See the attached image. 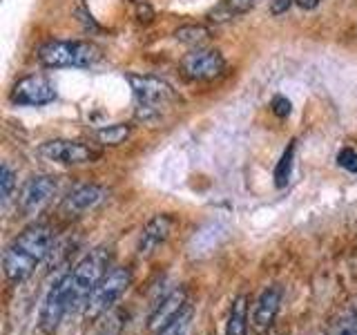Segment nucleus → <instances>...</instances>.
Wrapping results in <instances>:
<instances>
[{
	"instance_id": "ddd939ff",
	"label": "nucleus",
	"mask_w": 357,
	"mask_h": 335,
	"mask_svg": "<svg viewBox=\"0 0 357 335\" xmlns=\"http://www.w3.org/2000/svg\"><path fill=\"white\" fill-rule=\"evenodd\" d=\"M185 308H188V293H185V288H176V290H172L170 295H165L159 302V304H156V308L152 311V315H150L148 327L152 331H159V329L165 327V324H170L174 318L181 315Z\"/></svg>"
},
{
	"instance_id": "7ed1b4c3",
	"label": "nucleus",
	"mask_w": 357,
	"mask_h": 335,
	"mask_svg": "<svg viewBox=\"0 0 357 335\" xmlns=\"http://www.w3.org/2000/svg\"><path fill=\"white\" fill-rule=\"evenodd\" d=\"M109 264V251L107 248H94L92 253H87L81 262H78L72 271H67V284H70V295L74 311L78 306L87 304V299L92 297L94 288L105 275V268Z\"/></svg>"
},
{
	"instance_id": "f257e3e1",
	"label": "nucleus",
	"mask_w": 357,
	"mask_h": 335,
	"mask_svg": "<svg viewBox=\"0 0 357 335\" xmlns=\"http://www.w3.org/2000/svg\"><path fill=\"white\" fill-rule=\"evenodd\" d=\"M54 244V232L45 223H33V226L25 228L18 237H14L7 246L5 257H3V268L5 277L11 284H20L36 271L43 264L45 257L50 255Z\"/></svg>"
},
{
	"instance_id": "6ab92c4d",
	"label": "nucleus",
	"mask_w": 357,
	"mask_h": 335,
	"mask_svg": "<svg viewBox=\"0 0 357 335\" xmlns=\"http://www.w3.org/2000/svg\"><path fill=\"white\" fill-rule=\"evenodd\" d=\"M192 318H195V313L192 308H185L181 315L174 318L170 324H165L163 329L156 331V335H188L190 333V327H192Z\"/></svg>"
},
{
	"instance_id": "bb28decb",
	"label": "nucleus",
	"mask_w": 357,
	"mask_h": 335,
	"mask_svg": "<svg viewBox=\"0 0 357 335\" xmlns=\"http://www.w3.org/2000/svg\"><path fill=\"white\" fill-rule=\"evenodd\" d=\"M340 335H357V329H344Z\"/></svg>"
},
{
	"instance_id": "dca6fc26",
	"label": "nucleus",
	"mask_w": 357,
	"mask_h": 335,
	"mask_svg": "<svg viewBox=\"0 0 357 335\" xmlns=\"http://www.w3.org/2000/svg\"><path fill=\"white\" fill-rule=\"evenodd\" d=\"M132 134V126L130 123H112V126H103L94 130V139L100 143V145H109V148H114V145H121L130 139Z\"/></svg>"
},
{
	"instance_id": "9b49d317",
	"label": "nucleus",
	"mask_w": 357,
	"mask_h": 335,
	"mask_svg": "<svg viewBox=\"0 0 357 335\" xmlns=\"http://www.w3.org/2000/svg\"><path fill=\"white\" fill-rule=\"evenodd\" d=\"M107 188L98 184H81L72 188V193L63 199V210L67 215H85L89 210H96L103 201H107Z\"/></svg>"
},
{
	"instance_id": "412c9836",
	"label": "nucleus",
	"mask_w": 357,
	"mask_h": 335,
	"mask_svg": "<svg viewBox=\"0 0 357 335\" xmlns=\"http://www.w3.org/2000/svg\"><path fill=\"white\" fill-rule=\"evenodd\" d=\"M123 333V313L112 311L109 315H105V322L100 324L98 335H121Z\"/></svg>"
},
{
	"instance_id": "f8f14e48",
	"label": "nucleus",
	"mask_w": 357,
	"mask_h": 335,
	"mask_svg": "<svg viewBox=\"0 0 357 335\" xmlns=\"http://www.w3.org/2000/svg\"><path fill=\"white\" fill-rule=\"evenodd\" d=\"M172 228H174V219L170 215H156V217H152L143 226V230H141L139 246H137L139 255L148 257V255L159 251L161 246L167 241V237H170Z\"/></svg>"
},
{
	"instance_id": "b1692460",
	"label": "nucleus",
	"mask_w": 357,
	"mask_h": 335,
	"mask_svg": "<svg viewBox=\"0 0 357 335\" xmlns=\"http://www.w3.org/2000/svg\"><path fill=\"white\" fill-rule=\"evenodd\" d=\"M273 112L277 117H288L290 114V100L286 96H275L273 98Z\"/></svg>"
},
{
	"instance_id": "9d476101",
	"label": "nucleus",
	"mask_w": 357,
	"mask_h": 335,
	"mask_svg": "<svg viewBox=\"0 0 357 335\" xmlns=\"http://www.w3.org/2000/svg\"><path fill=\"white\" fill-rule=\"evenodd\" d=\"M70 313H74V304L70 295V284H67V277L63 275L61 279H56V284L52 286V290L43 302L40 327L45 331H54Z\"/></svg>"
},
{
	"instance_id": "4be33fe9",
	"label": "nucleus",
	"mask_w": 357,
	"mask_h": 335,
	"mask_svg": "<svg viewBox=\"0 0 357 335\" xmlns=\"http://www.w3.org/2000/svg\"><path fill=\"white\" fill-rule=\"evenodd\" d=\"M337 165L344 168V170H349V172H357V152L351 148H344L337 154Z\"/></svg>"
},
{
	"instance_id": "a878e982",
	"label": "nucleus",
	"mask_w": 357,
	"mask_h": 335,
	"mask_svg": "<svg viewBox=\"0 0 357 335\" xmlns=\"http://www.w3.org/2000/svg\"><path fill=\"white\" fill-rule=\"evenodd\" d=\"M295 3H297L301 9H315V7L321 3V0H295Z\"/></svg>"
},
{
	"instance_id": "393cba45",
	"label": "nucleus",
	"mask_w": 357,
	"mask_h": 335,
	"mask_svg": "<svg viewBox=\"0 0 357 335\" xmlns=\"http://www.w3.org/2000/svg\"><path fill=\"white\" fill-rule=\"evenodd\" d=\"M293 5V0H271V14L273 16H284Z\"/></svg>"
},
{
	"instance_id": "f03ea898",
	"label": "nucleus",
	"mask_w": 357,
	"mask_h": 335,
	"mask_svg": "<svg viewBox=\"0 0 357 335\" xmlns=\"http://www.w3.org/2000/svg\"><path fill=\"white\" fill-rule=\"evenodd\" d=\"M100 56L103 52L89 40H50L38 47V61L50 70L92 67L100 61Z\"/></svg>"
},
{
	"instance_id": "2eb2a0df",
	"label": "nucleus",
	"mask_w": 357,
	"mask_h": 335,
	"mask_svg": "<svg viewBox=\"0 0 357 335\" xmlns=\"http://www.w3.org/2000/svg\"><path fill=\"white\" fill-rule=\"evenodd\" d=\"M248 333V297L237 295L230 304L226 335H245Z\"/></svg>"
},
{
	"instance_id": "a211bd4d",
	"label": "nucleus",
	"mask_w": 357,
	"mask_h": 335,
	"mask_svg": "<svg viewBox=\"0 0 357 335\" xmlns=\"http://www.w3.org/2000/svg\"><path fill=\"white\" fill-rule=\"evenodd\" d=\"M295 141H290V145L286 148V152L282 154L277 168H275V186L277 188H284L290 181V172H293V159H295Z\"/></svg>"
},
{
	"instance_id": "20e7f679",
	"label": "nucleus",
	"mask_w": 357,
	"mask_h": 335,
	"mask_svg": "<svg viewBox=\"0 0 357 335\" xmlns=\"http://www.w3.org/2000/svg\"><path fill=\"white\" fill-rule=\"evenodd\" d=\"M128 83L137 100V117L141 121H152L161 114V107H165L174 98V89L165 81L150 74H126Z\"/></svg>"
},
{
	"instance_id": "aec40b11",
	"label": "nucleus",
	"mask_w": 357,
	"mask_h": 335,
	"mask_svg": "<svg viewBox=\"0 0 357 335\" xmlns=\"http://www.w3.org/2000/svg\"><path fill=\"white\" fill-rule=\"evenodd\" d=\"M14 188H16V174L7 163H3V168H0V197H3V204L9 201Z\"/></svg>"
},
{
	"instance_id": "1a4fd4ad",
	"label": "nucleus",
	"mask_w": 357,
	"mask_h": 335,
	"mask_svg": "<svg viewBox=\"0 0 357 335\" xmlns=\"http://www.w3.org/2000/svg\"><path fill=\"white\" fill-rule=\"evenodd\" d=\"M59 190V179L52 174H36L27 179L22 184L20 193H18V208L25 212V215H36L45 206L50 204L52 197Z\"/></svg>"
},
{
	"instance_id": "423d86ee",
	"label": "nucleus",
	"mask_w": 357,
	"mask_h": 335,
	"mask_svg": "<svg viewBox=\"0 0 357 335\" xmlns=\"http://www.w3.org/2000/svg\"><path fill=\"white\" fill-rule=\"evenodd\" d=\"M40 156L47 161L63 163V165H81V163H94L100 159V150L94 145L83 141H70V139H52L45 141L38 148Z\"/></svg>"
},
{
	"instance_id": "5701e85b",
	"label": "nucleus",
	"mask_w": 357,
	"mask_h": 335,
	"mask_svg": "<svg viewBox=\"0 0 357 335\" xmlns=\"http://www.w3.org/2000/svg\"><path fill=\"white\" fill-rule=\"evenodd\" d=\"M252 5H255V0H228L226 3L230 14H245Z\"/></svg>"
},
{
	"instance_id": "39448f33",
	"label": "nucleus",
	"mask_w": 357,
	"mask_h": 335,
	"mask_svg": "<svg viewBox=\"0 0 357 335\" xmlns=\"http://www.w3.org/2000/svg\"><path fill=\"white\" fill-rule=\"evenodd\" d=\"M132 284V273L130 268H112L103 275V279L98 282V286L94 288L92 297L87 299L85 304V318L87 320H100L109 315L114 306L119 304V299L126 295V290Z\"/></svg>"
},
{
	"instance_id": "0eeeda50",
	"label": "nucleus",
	"mask_w": 357,
	"mask_h": 335,
	"mask_svg": "<svg viewBox=\"0 0 357 335\" xmlns=\"http://www.w3.org/2000/svg\"><path fill=\"white\" fill-rule=\"evenodd\" d=\"M223 70H226V61L221 52L210 47H195L181 61V72L190 81H212L219 78Z\"/></svg>"
},
{
	"instance_id": "6e6552de",
	"label": "nucleus",
	"mask_w": 357,
	"mask_h": 335,
	"mask_svg": "<svg viewBox=\"0 0 357 335\" xmlns=\"http://www.w3.org/2000/svg\"><path fill=\"white\" fill-rule=\"evenodd\" d=\"M9 98L14 105H25V107L50 105L56 100V87L45 76L31 74L14 83Z\"/></svg>"
},
{
	"instance_id": "f3484780",
	"label": "nucleus",
	"mask_w": 357,
	"mask_h": 335,
	"mask_svg": "<svg viewBox=\"0 0 357 335\" xmlns=\"http://www.w3.org/2000/svg\"><path fill=\"white\" fill-rule=\"evenodd\" d=\"M210 27L206 25H181L174 31V38L190 47H201L208 38H210Z\"/></svg>"
},
{
	"instance_id": "4468645a",
	"label": "nucleus",
	"mask_w": 357,
	"mask_h": 335,
	"mask_svg": "<svg viewBox=\"0 0 357 335\" xmlns=\"http://www.w3.org/2000/svg\"><path fill=\"white\" fill-rule=\"evenodd\" d=\"M282 299H284V290L282 286H268L261 290V295L255 302V311H252V322L257 329H268L275 322L279 308H282Z\"/></svg>"
}]
</instances>
